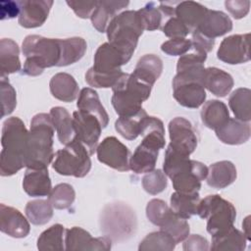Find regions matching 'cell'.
<instances>
[{
    "label": "cell",
    "mask_w": 251,
    "mask_h": 251,
    "mask_svg": "<svg viewBox=\"0 0 251 251\" xmlns=\"http://www.w3.org/2000/svg\"><path fill=\"white\" fill-rule=\"evenodd\" d=\"M28 131L18 117L8 118L2 126L0 174L9 176L25 167Z\"/></svg>",
    "instance_id": "obj_1"
},
{
    "label": "cell",
    "mask_w": 251,
    "mask_h": 251,
    "mask_svg": "<svg viewBox=\"0 0 251 251\" xmlns=\"http://www.w3.org/2000/svg\"><path fill=\"white\" fill-rule=\"evenodd\" d=\"M55 128L49 114L40 113L33 116L28 131L25 167L45 169L54 158L53 136Z\"/></svg>",
    "instance_id": "obj_2"
},
{
    "label": "cell",
    "mask_w": 251,
    "mask_h": 251,
    "mask_svg": "<svg viewBox=\"0 0 251 251\" xmlns=\"http://www.w3.org/2000/svg\"><path fill=\"white\" fill-rule=\"evenodd\" d=\"M22 51L25 57L23 73L30 76L41 75L46 68L58 67L61 58L59 38H47L37 34L25 36Z\"/></svg>",
    "instance_id": "obj_3"
},
{
    "label": "cell",
    "mask_w": 251,
    "mask_h": 251,
    "mask_svg": "<svg viewBox=\"0 0 251 251\" xmlns=\"http://www.w3.org/2000/svg\"><path fill=\"white\" fill-rule=\"evenodd\" d=\"M112 89V105L116 113L120 117H130L142 109V103L150 96L152 85L132 74L124 73Z\"/></svg>",
    "instance_id": "obj_4"
},
{
    "label": "cell",
    "mask_w": 251,
    "mask_h": 251,
    "mask_svg": "<svg viewBox=\"0 0 251 251\" xmlns=\"http://www.w3.org/2000/svg\"><path fill=\"white\" fill-rule=\"evenodd\" d=\"M143 30L138 12L127 10L112 19L106 32L109 43L131 58Z\"/></svg>",
    "instance_id": "obj_5"
},
{
    "label": "cell",
    "mask_w": 251,
    "mask_h": 251,
    "mask_svg": "<svg viewBox=\"0 0 251 251\" xmlns=\"http://www.w3.org/2000/svg\"><path fill=\"white\" fill-rule=\"evenodd\" d=\"M196 214L207 220V231L212 236L232 227L236 218L234 206L218 194L208 195L200 200Z\"/></svg>",
    "instance_id": "obj_6"
},
{
    "label": "cell",
    "mask_w": 251,
    "mask_h": 251,
    "mask_svg": "<svg viewBox=\"0 0 251 251\" xmlns=\"http://www.w3.org/2000/svg\"><path fill=\"white\" fill-rule=\"evenodd\" d=\"M89 156L85 146L75 137L64 149L55 153L52 168L62 176L83 177L91 169Z\"/></svg>",
    "instance_id": "obj_7"
},
{
    "label": "cell",
    "mask_w": 251,
    "mask_h": 251,
    "mask_svg": "<svg viewBox=\"0 0 251 251\" xmlns=\"http://www.w3.org/2000/svg\"><path fill=\"white\" fill-rule=\"evenodd\" d=\"M73 124L75 137L85 146L90 155L94 154L103 128L99 120L87 112L78 110L73 113Z\"/></svg>",
    "instance_id": "obj_8"
},
{
    "label": "cell",
    "mask_w": 251,
    "mask_h": 251,
    "mask_svg": "<svg viewBox=\"0 0 251 251\" xmlns=\"http://www.w3.org/2000/svg\"><path fill=\"white\" fill-rule=\"evenodd\" d=\"M99 162L120 172L129 170L128 148L115 136H108L96 148Z\"/></svg>",
    "instance_id": "obj_9"
},
{
    "label": "cell",
    "mask_w": 251,
    "mask_h": 251,
    "mask_svg": "<svg viewBox=\"0 0 251 251\" xmlns=\"http://www.w3.org/2000/svg\"><path fill=\"white\" fill-rule=\"evenodd\" d=\"M174 98L183 107L198 108L206 99V91L202 82L176 75L173 79Z\"/></svg>",
    "instance_id": "obj_10"
},
{
    "label": "cell",
    "mask_w": 251,
    "mask_h": 251,
    "mask_svg": "<svg viewBox=\"0 0 251 251\" xmlns=\"http://www.w3.org/2000/svg\"><path fill=\"white\" fill-rule=\"evenodd\" d=\"M249 36V33L233 34L223 39L217 51L218 59L230 65L248 62L250 60Z\"/></svg>",
    "instance_id": "obj_11"
},
{
    "label": "cell",
    "mask_w": 251,
    "mask_h": 251,
    "mask_svg": "<svg viewBox=\"0 0 251 251\" xmlns=\"http://www.w3.org/2000/svg\"><path fill=\"white\" fill-rule=\"evenodd\" d=\"M171 145L187 155H190L197 147L198 137L191 123L182 118L176 117L169 124Z\"/></svg>",
    "instance_id": "obj_12"
},
{
    "label": "cell",
    "mask_w": 251,
    "mask_h": 251,
    "mask_svg": "<svg viewBox=\"0 0 251 251\" xmlns=\"http://www.w3.org/2000/svg\"><path fill=\"white\" fill-rule=\"evenodd\" d=\"M208 168L201 162L190 160L189 165L171 179L176 191L180 193H198L201 182L207 177Z\"/></svg>",
    "instance_id": "obj_13"
},
{
    "label": "cell",
    "mask_w": 251,
    "mask_h": 251,
    "mask_svg": "<svg viewBox=\"0 0 251 251\" xmlns=\"http://www.w3.org/2000/svg\"><path fill=\"white\" fill-rule=\"evenodd\" d=\"M130 58L109 42L101 44L94 54L93 71L101 74L121 73V67L126 64Z\"/></svg>",
    "instance_id": "obj_14"
},
{
    "label": "cell",
    "mask_w": 251,
    "mask_h": 251,
    "mask_svg": "<svg viewBox=\"0 0 251 251\" xmlns=\"http://www.w3.org/2000/svg\"><path fill=\"white\" fill-rule=\"evenodd\" d=\"M21 12L19 15L20 25L33 28L42 25L48 18L53 5L51 0H24L18 1Z\"/></svg>",
    "instance_id": "obj_15"
},
{
    "label": "cell",
    "mask_w": 251,
    "mask_h": 251,
    "mask_svg": "<svg viewBox=\"0 0 251 251\" xmlns=\"http://www.w3.org/2000/svg\"><path fill=\"white\" fill-rule=\"evenodd\" d=\"M65 249L73 250H110L111 241L106 237H92L91 234L79 226L66 229Z\"/></svg>",
    "instance_id": "obj_16"
},
{
    "label": "cell",
    "mask_w": 251,
    "mask_h": 251,
    "mask_svg": "<svg viewBox=\"0 0 251 251\" xmlns=\"http://www.w3.org/2000/svg\"><path fill=\"white\" fill-rule=\"evenodd\" d=\"M0 230L14 238H24L30 230L25 217L16 208L0 205Z\"/></svg>",
    "instance_id": "obj_17"
},
{
    "label": "cell",
    "mask_w": 251,
    "mask_h": 251,
    "mask_svg": "<svg viewBox=\"0 0 251 251\" xmlns=\"http://www.w3.org/2000/svg\"><path fill=\"white\" fill-rule=\"evenodd\" d=\"M232 29V22L230 18L222 11L209 10L207 11L201 24L196 30L209 38L215 39L222 36Z\"/></svg>",
    "instance_id": "obj_18"
},
{
    "label": "cell",
    "mask_w": 251,
    "mask_h": 251,
    "mask_svg": "<svg viewBox=\"0 0 251 251\" xmlns=\"http://www.w3.org/2000/svg\"><path fill=\"white\" fill-rule=\"evenodd\" d=\"M217 137L226 144L239 145L250 138L251 128L249 123L229 118L228 121L215 130Z\"/></svg>",
    "instance_id": "obj_19"
},
{
    "label": "cell",
    "mask_w": 251,
    "mask_h": 251,
    "mask_svg": "<svg viewBox=\"0 0 251 251\" xmlns=\"http://www.w3.org/2000/svg\"><path fill=\"white\" fill-rule=\"evenodd\" d=\"M23 188L26 194L32 197L49 195L52 185L48 169L27 168L23 178Z\"/></svg>",
    "instance_id": "obj_20"
},
{
    "label": "cell",
    "mask_w": 251,
    "mask_h": 251,
    "mask_svg": "<svg viewBox=\"0 0 251 251\" xmlns=\"http://www.w3.org/2000/svg\"><path fill=\"white\" fill-rule=\"evenodd\" d=\"M129 4L128 1L124 0H102L97 1V5L90 17L92 25L99 31L105 32L109 23L117 13L126 8Z\"/></svg>",
    "instance_id": "obj_21"
},
{
    "label": "cell",
    "mask_w": 251,
    "mask_h": 251,
    "mask_svg": "<svg viewBox=\"0 0 251 251\" xmlns=\"http://www.w3.org/2000/svg\"><path fill=\"white\" fill-rule=\"evenodd\" d=\"M203 86L212 94L218 97H225L233 87V78L228 73L215 67H210L205 69Z\"/></svg>",
    "instance_id": "obj_22"
},
{
    "label": "cell",
    "mask_w": 251,
    "mask_h": 251,
    "mask_svg": "<svg viewBox=\"0 0 251 251\" xmlns=\"http://www.w3.org/2000/svg\"><path fill=\"white\" fill-rule=\"evenodd\" d=\"M159 150V148L141 141L129 157V170L135 174L153 171L156 166Z\"/></svg>",
    "instance_id": "obj_23"
},
{
    "label": "cell",
    "mask_w": 251,
    "mask_h": 251,
    "mask_svg": "<svg viewBox=\"0 0 251 251\" xmlns=\"http://www.w3.org/2000/svg\"><path fill=\"white\" fill-rule=\"evenodd\" d=\"M50 92L58 100L72 102L78 95V84L73 75L67 73H58L52 76L49 82Z\"/></svg>",
    "instance_id": "obj_24"
},
{
    "label": "cell",
    "mask_w": 251,
    "mask_h": 251,
    "mask_svg": "<svg viewBox=\"0 0 251 251\" xmlns=\"http://www.w3.org/2000/svg\"><path fill=\"white\" fill-rule=\"evenodd\" d=\"M235 166L229 161H220L208 168L207 184L213 188L222 189L230 185L236 178Z\"/></svg>",
    "instance_id": "obj_25"
},
{
    "label": "cell",
    "mask_w": 251,
    "mask_h": 251,
    "mask_svg": "<svg viewBox=\"0 0 251 251\" xmlns=\"http://www.w3.org/2000/svg\"><path fill=\"white\" fill-rule=\"evenodd\" d=\"M76 106L78 110L87 112L93 116H95L102 127H106L109 123V116L100 102L99 96L97 92L90 87L82 88L78 94Z\"/></svg>",
    "instance_id": "obj_26"
},
{
    "label": "cell",
    "mask_w": 251,
    "mask_h": 251,
    "mask_svg": "<svg viewBox=\"0 0 251 251\" xmlns=\"http://www.w3.org/2000/svg\"><path fill=\"white\" fill-rule=\"evenodd\" d=\"M208 8L202 4L194 1H181L178 2L175 16L179 19L191 31L195 30L204 19Z\"/></svg>",
    "instance_id": "obj_27"
},
{
    "label": "cell",
    "mask_w": 251,
    "mask_h": 251,
    "mask_svg": "<svg viewBox=\"0 0 251 251\" xmlns=\"http://www.w3.org/2000/svg\"><path fill=\"white\" fill-rule=\"evenodd\" d=\"M162 71V60L154 54H146L138 60L132 75L143 82L153 86L156 80L160 77Z\"/></svg>",
    "instance_id": "obj_28"
},
{
    "label": "cell",
    "mask_w": 251,
    "mask_h": 251,
    "mask_svg": "<svg viewBox=\"0 0 251 251\" xmlns=\"http://www.w3.org/2000/svg\"><path fill=\"white\" fill-rule=\"evenodd\" d=\"M228 119L227 107L220 100H209L202 107L201 120L208 128L216 130L224 126Z\"/></svg>",
    "instance_id": "obj_29"
},
{
    "label": "cell",
    "mask_w": 251,
    "mask_h": 251,
    "mask_svg": "<svg viewBox=\"0 0 251 251\" xmlns=\"http://www.w3.org/2000/svg\"><path fill=\"white\" fill-rule=\"evenodd\" d=\"M207 55L199 53L184 54L179 57L176 65V74L185 77L197 79L203 83V76L205 72L204 62Z\"/></svg>",
    "instance_id": "obj_30"
},
{
    "label": "cell",
    "mask_w": 251,
    "mask_h": 251,
    "mask_svg": "<svg viewBox=\"0 0 251 251\" xmlns=\"http://www.w3.org/2000/svg\"><path fill=\"white\" fill-rule=\"evenodd\" d=\"M54 128L57 132L59 141L67 145L75 136L74 124H73V117H71L70 113L63 107H53L49 113Z\"/></svg>",
    "instance_id": "obj_31"
},
{
    "label": "cell",
    "mask_w": 251,
    "mask_h": 251,
    "mask_svg": "<svg viewBox=\"0 0 251 251\" xmlns=\"http://www.w3.org/2000/svg\"><path fill=\"white\" fill-rule=\"evenodd\" d=\"M19 55V46L13 39L2 38L0 40L1 76H6L21 70V61Z\"/></svg>",
    "instance_id": "obj_32"
},
{
    "label": "cell",
    "mask_w": 251,
    "mask_h": 251,
    "mask_svg": "<svg viewBox=\"0 0 251 251\" xmlns=\"http://www.w3.org/2000/svg\"><path fill=\"white\" fill-rule=\"evenodd\" d=\"M247 238L243 232L234 226L228 230L212 236L211 250H227V251H243L246 248Z\"/></svg>",
    "instance_id": "obj_33"
},
{
    "label": "cell",
    "mask_w": 251,
    "mask_h": 251,
    "mask_svg": "<svg viewBox=\"0 0 251 251\" xmlns=\"http://www.w3.org/2000/svg\"><path fill=\"white\" fill-rule=\"evenodd\" d=\"M61 47V58L58 67H65L79 61L87 48L86 41L81 37H71L59 39Z\"/></svg>",
    "instance_id": "obj_34"
},
{
    "label": "cell",
    "mask_w": 251,
    "mask_h": 251,
    "mask_svg": "<svg viewBox=\"0 0 251 251\" xmlns=\"http://www.w3.org/2000/svg\"><path fill=\"white\" fill-rule=\"evenodd\" d=\"M199 202V193L189 194L176 191L171 195V209L178 217L184 220L196 215Z\"/></svg>",
    "instance_id": "obj_35"
},
{
    "label": "cell",
    "mask_w": 251,
    "mask_h": 251,
    "mask_svg": "<svg viewBox=\"0 0 251 251\" xmlns=\"http://www.w3.org/2000/svg\"><path fill=\"white\" fill-rule=\"evenodd\" d=\"M251 90L240 87L235 89L228 98V106L235 119L249 123L251 120Z\"/></svg>",
    "instance_id": "obj_36"
},
{
    "label": "cell",
    "mask_w": 251,
    "mask_h": 251,
    "mask_svg": "<svg viewBox=\"0 0 251 251\" xmlns=\"http://www.w3.org/2000/svg\"><path fill=\"white\" fill-rule=\"evenodd\" d=\"M25 212L27 220L31 224L42 226L47 224L53 217V206L48 199L31 200L25 205Z\"/></svg>",
    "instance_id": "obj_37"
},
{
    "label": "cell",
    "mask_w": 251,
    "mask_h": 251,
    "mask_svg": "<svg viewBox=\"0 0 251 251\" xmlns=\"http://www.w3.org/2000/svg\"><path fill=\"white\" fill-rule=\"evenodd\" d=\"M64 226L60 224L53 225L45 229L37 239V248L41 251H62L64 247Z\"/></svg>",
    "instance_id": "obj_38"
},
{
    "label": "cell",
    "mask_w": 251,
    "mask_h": 251,
    "mask_svg": "<svg viewBox=\"0 0 251 251\" xmlns=\"http://www.w3.org/2000/svg\"><path fill=\"white\" fill-rule=\"evenodd\" d=\"M147 115L145 110L141 109L136 115L130 117H120L115 123V128L124 138L133 140L140 134L141 120Z\"/></svg>",
    "instance_id": "obj_39"
},
{
    "label": "cell",
    "mask_w": 251,
    "mask_h": 251,
    "mask_svg": "<svg viewBox=\"0 0 251 251\" xmlns=\"http://www.w3.org/2000/svg\"><path fill=\"white\" fill-rule=\"evenodd\" d=\"M160 230L165 231L171 235L176 243L183 241L189 235V225L186 220L178 217L176 213L172 212L170 216L159 226Z\"/></svg>",
    "instance_id": "obj_40"
},
{
    "label": "cell",
    "mask_w": 251,
    "mask_h": 251,
    "mask_svg": "<svg viewBox=\"0 0 251 251\" xmlns=\"http://www.w3.org/2000/svg\"><path fill=\"white\" fill-rule=\"evenodd\" d=\"M176 243L174 238L163 230L154 231L147 234L144 239L139 243L138 250H167L172 251L175 249Z\"/></svg>",
    "instance_id": "obj_41"
},
{
    "label": "cell",
    "mask_w": 251,
    "mask_h": 251,
    "mask_svg": "<svg viewBox=\"0 0 251 251\" xmlns=\"http://www.w3.org/2000/svg\"><path fill=\"white\" fill-rule=\"evenodd\" d=\"M75 198V192L73 186L69 183H59L52 188L49 193L48 200L53 208L63 210L72 206Z\"/></svg>",
    "instance_id": "obj_42"
},
{
    "label": "cell",
    "mask_w": 251,
    "mask_h": 251,
    "mask_svg": "<svg viewBox=\"0 0 251 251\" xmlns=\"http://www.w3.org/2000/svg\"><path fill=\"white\" fill-rule=\"evenodd\" d=\"M137 12L144 29L151 31L160 28L163 21V14L155 2L147 3Z\"/></svg>",
    "instance_id": "obj_43"
},
{
    "label": "cell",
    "mask_w": 251,
    "mask_h": 251,
    "mask_svg": "<svg viewBox=\"0 0 251 251\" xmlns=\"http://www.w3.org/2000/svg\"><path fill=\"white\" fill-rule=\"evenodd\" d=\"M167 176L159 169L148 172L142 178V186L144 190L152 195L161 193L167 188Z\"/></svg>",
    "instance_id": "obj_44"
},
{
    "label": "cell",
    "mask_w": 251,
    "mask_h": 251,
    "mask_svg": "<svg viewBox=\"0 0 251 251\" xmlns=\"http://www.w3.org/2000/svg\"><path fill=\"white\" fill-rule=\"evenodd\" d=\"M173 212L171 207L161 199H152L146 206V216L148 220L155 226H160L163 222Z\"/></svg>",
    "instance_id": "obj_45"
},
{
    "label": "cell",
    "mask_w": 251,
    "mask_h": 251,
    "mask_svg": "<svg viewBox=\"0 0 251 251\" xmlns=\"http://www.w3.org/2000/svg\"><path fill=\"white\" fill-rule=\"evenodd\" d=\"M1 117L10 115L16 108V90L11 85L6 76H1Z\"/></svg>",
    "instance_id": "obj_46"
},
{
    "label": "cell",
    "mask_w": 251,
    "mask_h": 251,
    "mask_svg": "<svg viewBox=\"0 0 251 251\" xmlns=\"http://www.w3.org/2000/svg\"><path fill=\"white\" fill-rule=\"evenodd\" d=\"M123 74V72L117 74H101L90 68L85 74V81L92 87L109 88L116 84Z\"/></svg>",
    "instance_id": "obj_47"
},
{
    "label": "cell",
    "mask_w": 251,
    "mask_h": 251,
    "mask_svg": "<svg viewBox=\"0 0 251 251\" xmlns=\"http://www.w3.org/2000/svg\"><path fill=\"white\" fill-rule=\"evenodd\" d=\"M192 47L191 40L186 38H171L161 45V50L171 56H182Z\"/></svg>",
    "instance_id": "obj_48"
},
{
    "label": "cell",
    "mask_w": 251,
    "mask_h": 251,
    "mask_svg": "<svg viewBox=\"0 0 251 251\" xmlns=\"http://www.w3.org/2000/svg\"><path fill=\"white\" fill-rule=\"evenodd\" d=\"M164 34L171 38H185L190 30L188 27L176 16L169 18L162 28Z\"/></svg>",
    "instance_id": "obj_49"
},
{
    "label": "cell",
    "mask_w": 251,
    "mask_h": 251,
    "mask_svg": "<svg viewBox=\"0 0 251 251\" xmlns=\"http://www.w3.org/2000/svg\"><path fill=\"white\" fill-rule=\"evenodd\" d=\"M191 44L196 53L207 55V53L213 50V47L215 45V39L209 38L195 29L192 31Z\"/></svg>",
    "instance_id": "obj_50"
},
{
    "label": "cell",
    "mask_w": 251,
    "mask_h": 251,
    "mask_svg": "<svg viewBox=\"0 0 251 251\" xmlns=\"http://www.w3.org/2000/svg\"><path fill=\"white\" fill-rule=\"evenodd\" d=\"M66 3L81 19L90 18L97 5V1H67Z\"/></svg>",
    "instance_id": "obj_51"
},
{
    "label": "cell",
    "mask_w": 251,
    "mask_h": 251,
    "mask_svg": "<svg viewBox=\"0 0 251 251\" xmlns=\"http://www.w3.org/2000/svg\"><path fill=\"white\" fill-rule=\"evenodd\" d=\"M226 9L230 13V15L238 20L244 18L250 9V1L248 0H235V1H226Z\"/></svg>",
    "instance_id": "obj_52"
},
{
    "label": "cell",
    "mask_w": 251,
    "mask_h": 251,
    "mask_svg": "<svg viewBox=\"0 0 251 251\" xmlns=\"http://www.w3.org/2000/svg\"><path fill=\"white\" fill-rule=\"evenodd\" d=\"M209 249L208 240L199 234H191L184 239L183 250L185 251H207Z\"/></svg>",
    "instance_id": "obj_53"
},
{
    "label": "cell",
    "mask_w": 251,
    "mask_h": 251,
    "mask_svg": "<svg viewBox=\"0 0 251 251\" xmlns=\"http://www.w3.org/2000/svg\"><path fill=\"white\" fill-rule=\"evenodd\" d=\"M21 12L18 1H1L0 3V19H12L19 17Z\"/></svg>",
    "instance_id": "obj_54"
},
{
    "label": "cell",
    "mask_w": 251,
    "mask_h": 251,
    "mask_svg": "<svg viewBox=\"0 0 251 251\" xmlns=\"http://www.w3.org/2000/svg\"><path fill=\"white\" fill-rule=\"evenodd\" d=\"M249 223H250V217L249 216H247L245 219H244V221H243V223H242V226H243V229H244V231H243V233L245 234V236H246V238H247V240H250V231H249Z\"/></svg>",
    "instance_id": "obj_55"
}]
</instances>
